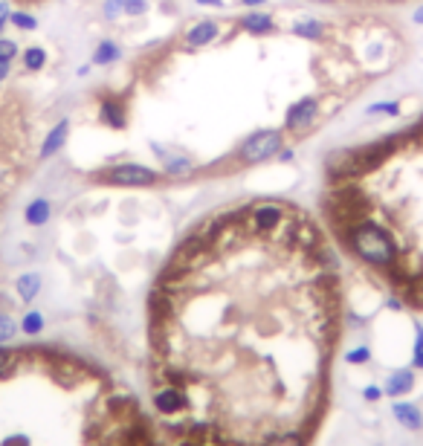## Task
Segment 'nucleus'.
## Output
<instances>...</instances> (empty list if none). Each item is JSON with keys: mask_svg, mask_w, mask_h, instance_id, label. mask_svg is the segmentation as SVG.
Wrapping results in <instances>:
<instances>
[{"mask_svg": "<svg viewBox=\"0 0 423 446\" xmlns=\"http://www.w3.org/2000/svg\"><path fill=\"white\" fill-rule=\"evenodd\" d=\"M354 252L369 261L374 267H392L397 261V249H394V241L386 235V229H380L377 223L371 221H357L351 226V235H348Z\"/></svg>", "mask_w": 423, "mask_h": 446, "instance_id": "f257e3e1", "label": "nucleus"}, {"mask_svg": "<svg viewBox=\"0 0 423 446\" xmlns=\"http://www.w3.org/2000/svg\"><path fill=\"white\" fill-rule=\"evenodd\" d=\"M281 145H284L281 131H258L241 145L238 157H241V163H261V160H270L273 154H279Z\"/></svg>", "mask_w": 423, "mask_h": 446, "instance_id": "f03ea898", "label": "nucleus"}, {"mask_svg": "<svg viewBox=\"0 0 423 446\" xmlns=\"http://www.w3.org/2000/svg\"><path fill=\"white\" fill-rule=\"evenodd\" d=\"M102 180L113 183V186H154L160 180V174L148 168V165H133V163H125V165H117L102 174Z\"/></svg>", "mask_w": 423, "mask_h": 446, "instance_id": "7ed1b4c3", "label": "nucleus"}, {"mask_svg": "<svg viewBox=\"0 0 423 446\" xmlns=\"http://www.w3.org/2000/svg\"><path fill=\"white\" fill-rule=\"evenodd\" d=\"M249 226L255 232H276L279 226H284V209L276 203H261L249 211Z\"/></svg>", "mask_w": 423, "mask_h": 446, "instance_id": "20e7f679", "label": "nucleus"}, {"mask_svg": "<svg viewBox=\"0 0 423 446\" xmlns=\"http://www.w3.org/2000/svg\"><path fill=\"white\" fill-rule=\"evenodd\" d=\"M316 110H319V102L311 99V96H304V99H299L290 110H287L284 128H287V131H304V128H311V122L316 119Z\"/></svg>", "mask_w": 423, "mask_h": 446, "instance_id": "39448f33", "label": "nucleus"}, {"mask_svg": "<svg viewBox=\"0 0 423 446\" xmlns=\"http://www.w3.org/2000/svg\"><path fill=\"white\" fill-rule=\"evenodd\" d=\"M154 406H157V412L163 415H177L186 409V394L180 392V385H165L154 394Z\"/></svg>", "mask_w": 423, "mask_h": 446, "instance_id": "423d86ee", "label": "nucleus"}, {"mask_svg": "<svg viewBox=\"0 0 423 446\" xmlns=\"http://www.w3.org/2000/svg\"><path fill=\"white\" fill-rule=\"evenodd\" d=\"M52 377L59 380L61 385H75V382H82L87 377V368L79 365L75 359H59L52 365Z\"/></svg>", "mask_w": 423, "mask_h": 446, "instance_id": "0eeeda50", "label": "nucleus"}, {"mask_svg": "<svg viewBox=\"0 0 423 446\" xmlns=\"http://www.w3.org/2000/svg\"><path fill=\"white\" fill-rule=\"evenodd\" d=\"M67 131H70V122H67V119H61L59 125H55V128L47 133V140H44L41 154H38V157H41V160L55 157V154H59V151L64 148V142H67Z\"/></svg>", "mask_w": 423, "mask_h": 446, "instance_id": "6e6552de", "label": "nucleus"}, {"mask_svg": "<svg viewBox=\"0 0 423 446\" xmlns=\"http://www.w3.org/2000/svg\"><path fill=\"white\" fill-rule=\"evenodd\" d=\"M392 412H394V417H397L403 426H406L409 432L423 429V415H420L417 406H412V403H394V406H392Z\"/></svg>", "mask_w": 423, "mask_h": 446, "instance_id": "1a4fd4ad", "label": "nucleus"}, {"mask_svg": "<svg viewBox=\"0 0 423 446\" xmlns=\"http://www.w3.org/2000/svg\"><path fill=\"white\" fill-rule=\"evenodd\" d=\"M215 38H218V24H212V21H200L186 32V41L191 47H206V44L215 41Z\"/></svg>", "mask_w": 423, "mask_h": 446, "instance_id": "9d476101", "label": "nucleus"}, {"mask_svg": "<svg viewBox=\"0 0 423 446\" xmlns=\"http://www.w3.org/2000/svg\"><path fill=\"white\" fill-rule=\"evenodd\" d=\"M99 119L107 125V128H125V105L117 102V99H105L102 107H99Z\"/></svg>", "mask_w": 423, "mask_h": 446, "instance_id": "9b49d317", "label": "nucleus"}, {"mask_svg": "<svg viewBox=\"0 0 423 446\" xmlns=\"http://www.w3.org/2000/svg\"><path fill=\"white\" fill-rule=\"evenodd\" d=\"M50 215H52V203L47 198H35L27 206V211H24V218H27L29 226H44L50 221Z\"/></svg>", "mask_w": 423, "mask_h": 446, "instance_id": "f8f14e48", "label": "nucleus"}, {"mask_svg": "<svg viewBox=\"0 0 423 446\" xmlns=\"http://www.w3.org/2000/svg\"><path fill=\"white\" fill-rule=\"evenodd\" d=\"M241 29L253 32V35L270 32V29H273V15H267V12H249V15L241 17Z\"/></svg>", "mask_w": 423, "mask_h": 446, "instance_id": "ddd939ff", "label": "nucleus"}, {"mask_svg": "<svg viewBox=\"0 0 423 446\" xmlns=\"http://www.w3.org/2000/svg\"><path fill=\"white\" fill-rule=\"evenodd\" d=\"M17 296H21L24 302H32L38 296V290H41V276L38 273H24L21 278H17Z\"/></svg>", "mask_w": 423, "mask_h": 446, "instance_id": "4468645a", "label": "nucleus"}, {"mask_svg": "<svg viewBox=\"0 0 423 446\" xmlns=\"http://www.w3.org/2000/svg\"><path fill=\"white\" fill-rule=\"evenodd\" d=\"M119 55H122L119 44H113V41H102L99 47H96V52H93V64L107 67V64H113V61H119Z\"/></svg>", "mask_w": 423, "mask_h": 446, "instance_id": "2eb2a0df", "label": "nucleus"}, {"mask_svg": "<svg viewBox=\"0 0 423 446\" xmlns=\"http://www.w3.org/2000/svg\"><path fill=\"white\" fill-rule=\"evenodd\" d=\"M412 382H415V374H412V371H397V374L389 380V385H386V394H392V397L406 394V392L412 389Z\"/></svg>", "mask_w": 423, "mask_h": 446, "instance_id": "dca6fc26", "label": "nucleus"}, {"mask_svg": "<svg viewBox=\"0 0 423 446\" xmlns=\"http://www.w3.org/2000/svg\"><path fill=\"white\" fill-rule=\"evenodd\" d=\"M293 32H296L299 38H307V41H316V38L325 32V24H319V21H299V24L293 27Z\"/></svg>", "mask_w": 423, "mask_h": 446, "instance_id": "f3484780", "label": "nucleus"}, {"mask_svg": "<svg viewBox=\"0 0 423 446\" xmlns=\"http://www.w3.org/2000/svg\"><path fill=\"white\" fill-rule=\"evenodd\" d=\"M157 148V145H154ZM160 151V148H157ZM163 154V151H160ZM163 163H165V171L168 174H186V171H191V160L188 157H168V154H163Z\"/></svg>", "mask_w": 423, "mask_h": 446, "instance_id": "a211bd4d", "label": "nucleus"}, {"mask_svg": "<svg viewBox=\"0 0 423 446\" xmlns=\"http://www.w3.org/2000/svg\"><path fill=\"white\" fill-rule=\"evenodd\" d=\"M24 64H27V70H41L47 64V52L41 47H29L24 52Z\"/></svg>", "mask_w": 423, "mask_h": 446, "instance_id": "6ab92c4d", "label": "nucleus"}, {"mask_svg": "<svg viewBox=\"0 0 423 446\" xmlns=\"http://www.w3.org/2000/svg\"><path fill=\"white\" fill-rule=\"evenodd\" d=\"M21 327H24V334H27V336L41 334V331H44V316L38 313V310H32V313H27V316H24Z\"/></svg>", "mask_w": 423, "mask_h": 446, "instance_id": "aec40b11", "label": "nucleus"}, {"mask_svg": "<svg viewBox=\"0 0 423 446\" xmlns=\"http://www.w3.org/2000/svg\"><path fill=\"white\" fill-rule=\"evenodd\" d=\"M369 113H371V116H380V113H383V116H397V113H400V105H397V102H377V105L369 107Z\"/></svg>", "mask_w": 423, "mask_h": 446, "instance_id": "412c9836", "label": "nucleus"}, {"mask_svg": "<svg viewBox=\"0 0 423 446\" xmlns=\"http://www.w3.org/2000/svg\"><path fill=\"white\" fill-rule=\"evenodd\" d=\"M9 21H12L17 29H35V27H38V21H35L32 15H27V12H12Z\"/></svg>", "mask_w": 423, "mask_h": 446, "instance_id": "4be33fe9", "label": "nucleus"}, {"mask_svg": "<svg viewBox=\"0 0 423 446\" xmlns=\"http://www.w3.org/2000/svg\"><path fill=\"white\" fill-rule=\"evenodd\" d=\"M119 15H125V0H107V3H105V17H107V21H117Z\"/></svg>", "mask_w": 423, "mask_h": 446, "instance_id": "5701e85b", "label": "nucleus"}, {"mask_svg": "<svg viewBox=\"0 0 423 446\" xmlns=\"http://www.w3.org/2000/svg\"><path fill=\"white\" fill-rule=\"evenodd\" d=\"M15 55H17V44L12 41V38L0 35V58H3V61H12Z\"/></svg>", "mask_w": 423, "mask_h": 446, "instance_id": "b1692460", "label": "nucleus"}, {"mask_svg": "<svg viewBox=\"0 0 423 446\" xmlns=\"http://www.w3.org/2000/svg\"><path fill=\"white\" fill-rule=\"evenodd\" d=\"M12 336H15V322H12V316L0 313V342H9Z\"/></svg>", "mask_w": 423, "mask_h": 446, "instance_id": "393cba45", "label": "nucleus"}, {"mask_svg": "<svg viewBox=\"0 0 423 446\" xmlns=\"http://www.w3.org/2000/svg\"><path fill=\"white\" fill-rule=\"evenodd\" d=\"M267 446H302V438L299 435H281V438H273Z\"/></svg>", "mask_w": 423, "mask_h": 446, "instance_id": "a878e982", "label": "nucleus"}, {"mask_svg": "<svg viewBox=\"0 0 423 446\" xmlns=\"http://www.w3.org/2000/svg\"><path fill=\"white\" fill-rule=\"evenodd\" d=\"M148 9L145 0H125V15H142Z\"/></svg>", "mask_w": 423, "mask_h": 446, "instance_id": "bb28decb", "label": "nucleus"}, {"mask_svg": "<svg viewBox=\"0 0 423 446\" xmlns=\"http://www.w3.org/2000/svg\"><path fill=\"white\" fill-rule=\"evenodd\" d=\"M365 359H369V348H354L348 354V362H354V365H362Z\"/></svg>", "mask_w": 423, "mask_h": 446, "instance_id": "cd10ccee", "label": "nucleus"}, {"mask_svg": "<svg viewBox=\"0 0 423 446\" xmlns=\"http://www.w3.org/2000/svg\"><path fill=\"white\" fill-rule=\"evenodd\" d=\"M9 17H12V9H9V3H6V0H0V29H3V24L9 21Z\"/></svg>", "mask_w": 423, "mask_h": 446, "instance_id": "c85d7f7f", "label": "nucleus"}, {"mask_svg": "<svg viewBox=\"0 0 423 446\" xmlns=\"http://www.w3.org/2000/svg\"><path fill=\"white\" fill-rule=\"evenodd\" d=\"M362 397H365V400H380V397H383V389H377V385H369V389L362 392Z\"/></svg>", "mask_w": 423, "mask_h": 446, "instance_id": "c756f323", "label": "nucleus"}, {"mask_svg": "<svg viewBox=\"0 0 423 446\" xmlns=\"http://www.w3.org/2000/svg\"><path fill=\"white\" fill-rule=\"evenodd\" d=\"M3 446H27V438L24 435H12V438L3 440Z\"/></svg>", "mask_w": 423, "mask_h": 446, "instance_id": "7c9ffc66", "label": "nucleus"}, {"mask_svg": "<svg viewBox=\"0 0 423 446\" xmlns=\"http://www.w3.org/2000/svg\"><path fill=\"white\" fill-rule=\"evenodd\" d=\"M9 75V61H3V58H0V82H3Z\"/></svg>", "mask_w": 423, "mask_h": 446, "instance_id": "2f4dec72", "label": "nucleus"}, {"mask_svg": "<svg viewBox=\"0 0 423 446\" xmlns=\"http://www.w3.org/2000/svg\"><path fill=\"white\" fill-rule=\"evenodd\" d=\"M279 154H281V160H284V163H290V160H293V151H290V148H281Z\"/></svg>", "mask_w": 423, "mask_h": 446, "instance_id": "473e14b6", "label": "nucleus"}, {"mask_svg": "<svg viewBox=\"0 0 423 446\" xmlns=\"http://www.w3.org/2000/svg\"><path fill=\"white\" fill-rule=\"evenodd\" d=\"M195 3H200V6H221L223 0H195Z\"/></svg>", "mask_w": 423, "mask_h": 446, "instance_id": "72a5a7b5", "label": "nucleus"}, {"mask_svg": "<svg viewBox=\"0 0 423 446\" xmlns=\"http://www.w3.org/2000/svg\"><path fill=\"white\" fill-rule=\"evenodd\" d=\"M423 348V327H417V339H415V351Z\"/></svg>", "mask_w": 423, "mask_h": 446, "instance_id": "f704fd0d", "label": "nucleus"}, {"mask_svg": "<svg viewBox=\"0 0 423 446\" xmlns=\"http://www.w3.org/2000/svg\"><path fill=\"white\" fill-rule=\"evenodd\" d=\"M412 21H415V24H420V27H423V6H417V12H415V15H412Z\"/></svg>", "mask_w": 423, "mask_h": 446, "instance_id": "c9c22d12", "label": "nucleus"}, {"mask_svg": "<svg viewBox=\"0 0 423 446\" xmlns=\"http://www.w3.org/2000/svg\"><path fill=\"white\" fill-rule=\"evenodd\" d=\"M12 359V354H6V351H0V371H3V365Z\"/></svg>", "mask_w": 423, "mask_h": 446, "instance_id": "e433bc0d", "label": "nucleus"}, {"mask_svg": "<svg viewBox=\"0 0 423 446\" xmlns=\"http://www.w3.org/2000/svg\"><path fill=\"white\" fill-rule=\"evenodd\" d=\"M180 446H209V443H200V440H195V438H188V440H183Z\"/></svg>", "mask_w": 423, "mask_h": 446, "instance_id": "4c0bfd02", "label": "nucleus"}, {"mask_svg": "<svg viewBox=\"0 0 423 446\" xmlns=\"http://www.w3.org/2000/svg\"><path fill=\"white\" fill-rule=\"evenodd\" d=\"M415 365L423 368V348H420V351H415Z\"/></svg>", "mask_w": 423, "mask_h": 446, "instance_id": "58836bf2", "label": "nucleus"}, {"mask_svg": "<svg viewBox=\"0 0 423 446\" xmlns=\"http://www.w3.org/2000/svg\"><path fill=\"white\" fill-rule=\"evenodd\" d=\"M244 6H261V3H267V0H241Z\"/></svg>", "mask_w": 423, "mask_h": 446, "instance_id": "ea45409f", "label": "nucleus"}, {"mask_svg": "<svg viewBox=\"0 0 423 446\" xmlns=\"http://www.w3.org/2000/svg\"><path fill=\"white\" fill-rule=\"evenodd\" d=\"M313 3H334V0H313Z\"/></svg>", "mask_w": 423, "mask_h": 446, "instance_id": "a19ab883", "label": "nucleus"}]
</instances>
